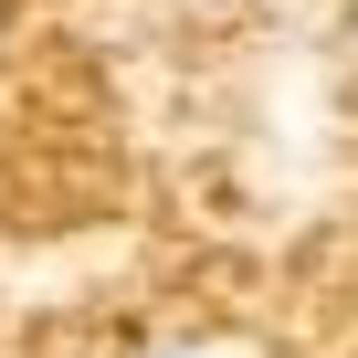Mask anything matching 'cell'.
Listing matches in <instances>:
<instances>
[{"label":"cell","mask_w":358,"mask_h":358,"mask_svg":"<svg viewBox=\"0 0 358 358\" xmlns=\"http://www.w3.org/2000/svg\"><path fill=\"white\" fill-rule=\"evenodd\" d=\"M158 358H179V348H158Z\"/></svg>","instance_id":"cell-1"}]
</instances>
